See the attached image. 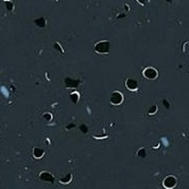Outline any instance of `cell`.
I'll use <instances>...</instances> for the list:
<instances>
[{
  "label": "cell",
  "instance_id": "7a4b0ae2",
  "mask_svg": "<svg viewBox=\"0 0 189 189\" xmlns=\"http://www.w3.org/2000/svg\"><path fill=\"white\" fill-rule=\"evenodd\" d=\"M142 74H144V76H145L146 79H148V80H155V79L158 76V72H157V70L154 68V67H146V68L144 70Z\"/></svg>",
  "mask_w": 189,
  "mask_h": 189
},
{
  "label": "cell",
  "instance_id": "4fadbf2b",
  "mask_svg": "<svg viewBox=\"0 0 189 189\" xmlns=\"http://www.w3.org/2000/svg\"><path fill=\"white\" fill-rule=\"evenodd\" d=\"M6 7H7V9H8V10H13V8H14V5H13L12 3L7 1V3H6Z\"/></svg>",
  "mask_w": 189,
  "mask_h": 189
},
{
  "label": "cell",
  "instance_id": "9c48e42d",
  "mask_svg": "<svg viewBox=\"0 0 189 189\" xmlns=\"http://www.w3.org/2000/svg\"><path fill=\"white\" fill-rule=\"evenodd\" d=\"M66 84H67V87H72V88H74V87H77V81H74V80H72V79H66Z\"/></svg>",
  "mask_w": 189,
  "mask_h": 189
},
{
  "label": "cell",
  "instance_id": "3957f363",
  "mask_svg": "<svg viewBox=\"0 0 189 189\" xmlns=\"http://www.w3.org/2000/svg\"><path fill=\"white\" fill-rule=\"evenodd\" d=\"M110 100L113 105H120L122 104L123 102V94L120 92V91H114L112 94H111V97H110Z\"/></svg>",
  "mask_w": 189,
  "mask_h": 189
},
{
  "label": "cell",
  "instance_id": "8fae6325",
  "mask_svg": "<svg viewBox=\"0 0 189 189\" xmlns=\"http://www.w3.org/2000/svg\"><path fill=\"white\" fill-rule=\"evenodd\" d=\"M157 112V105H153L152 107H149L148 110V114H155Z\"/></svg>",
  "mask_w": 189,
  "mask_h": 189
},
{
  "label": "cell",
  "instance_id": "5b68a950",
  "mask_svg": "<svg viewBox=\"0 0 189 189\" xmlns=\"http://www.w3.org/2000/svg\"><path fill=\"white\" fill-rule=\"evenodd\" d=\"M163 184H164L165 188L172 189V188H174V187L177 186V179H175L174 177H172V175L166 177V178L164 179V181H163Z\"/></svg>",
  "mask_w": 189,
  "mask_h": 189
},
{
  "label": "cell",
  "instance_id": "30bf717a",
  "mask_svg": "<svg viewBox=\"0 0 189 189\" xmlns=\"http://www.w3.org/2000/svg\"><path fill=\"white\" fill-rule=\"evenodd\" d=\"M35 24L40 28H43L46 25V21H45V18H38V20H35Z\"/></svg>",
  "mask_w": 189,
  "mask_h": 189
},
{
  "label": "cell",
  "instance_id": "7c38bea8",
  "mask_svg": "<svg viewBox=\"0 0 189 189\" xmlns=\"http://www.w3.org/2000/svg\"><path fill=\"white\" fill-rule=\"evenodd\" d=\"M138 155H139V157L145 158V157H146V149H145V148H141V149L138 152Z\"/></svg>",
  "mask_w": 189,
  "mask_h": 189
},
{
  "label": "cell",
  "instance_id": "9a60e30c",
  "mask_svg": "<svg viewBox=\"0 0 189 189\" xmlns=\"http://www.w3.org/2000/svg\"><path fill=\"white\" fill-rule=\"evenodd\" d=\"M137 1H138L140 5H142V6H146V5L149 3V0H137Z\"/></svg>",
  "mask_w": 189,
  "mask_h": 189
},
{
  "label": "cell",
  "instance_id": "5bb4252c",
  "mask_svg": "<svg viewBox=\"0 0 189 189\" xmlns=\"http://www.w3.org/2000/svg\"><path fill=\"white\" fill-rule=\"evenodd\" d=\"M43 119H45L46 121H50V120H51V114L45 113V114H43Z\"/></svg>",
  "mask_w": 189,
  "mask_h": 189
},
{
  "label": "cell",
  "instance_id": "52a82bcc",
  "mask_svg": "<svg viewBox=\"0 0 189 189\" xmlns=\"http://www.w3.org/2000/svg\"><path fill=\"white\" fill-rule=\"evenodd\" d=\"M43 155H45V152H43V149H41V148H34L33 149V156L35 157V158H42L43 157Z\"/></svg>",
  "mask_w": 189,
  "mask_h": 189
},
{
  "label": "cell",
  "instance_id": "8992f818",
  "mask_svg": "<svg viewBox=\"0 0 189 189\" xmlns=\"http://www.w3.org/2000/svg\"><path fill=\"white\" fill-rule=\"evenodd\" d=\"M40 179L41 180H43V181H49V182H54V177L50 174V173H48V172H42L41 174H40Z\"/></svg>",
  "mask_w": 189,
  "mask_h": 189
},
{
  "label": "cell",
  "instance_id": "277c9868",
  "mask_svg": "<svg viewBox=\"0 0 189 189\" xmlns=\"http://www.w3.org/2000/svg\"><path fill=\"white\" fill-rule=\"evenodd\" d=\"M125 85H127V88H128L129 90H131V91H137L138 88H139V84H138L137 80L133 79V77H129V79H127V81H125Z\"/></svg>",
  "mask_w": 189,
  "mask_h": 189
},
{
  "label": "cell",
  "instance_id": "ba28073f",
  "mask_svg": "<svg viewBox=\"0 0 189 189\" xmlns=\"http://www.w3.org/2000/svg\"><path fill=\"white\" fill-rule=\"evenodd\" d=\"M79 98H80V96H79L77 92H72V93L70 94V100H71L73 104H76V103L79 102Z\"/></svg>",
  "mask_w": 189,
  "mask_h": 189
},
{
  "label": "cell",
  "instance_id": "6da1fadb",
  "mask_svg": "<svg viewBox=\"0 0 189 189\" xmlns=\"http://www.w3.org/2000/svg\"><path fill=\"white\" fill-rule=\"evenodd\" d=\"M111 50V43L107 40H102L98 41L94 45V51L98 54H108Z\"/></svg>",
  "mask_w": 189,
  "mask_h": 189
}]
</instances>
